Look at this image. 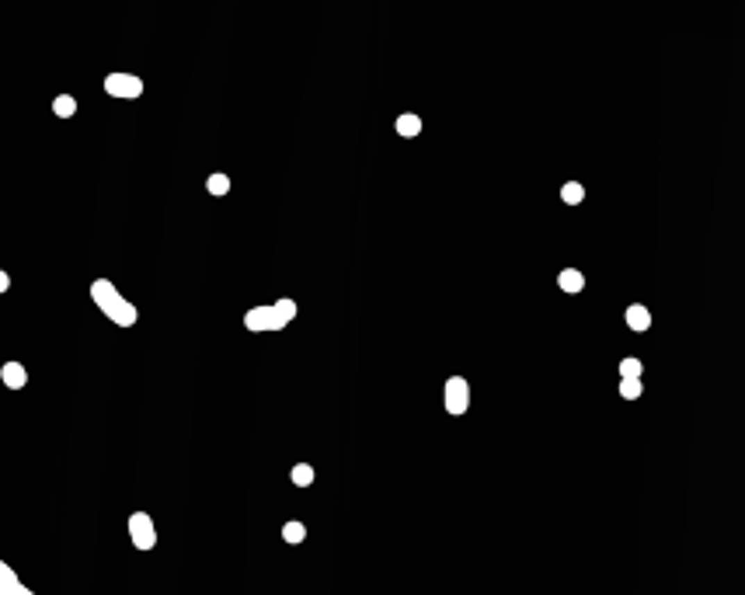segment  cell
I'll return each mask as SVG.
<instances>
[{"label":"cell","mask_w":745,"mask_h":595,"mask_svg":"<svg viewBox=\"0 0 745 595\" xmlns=\"http://www.w3.org/2000/svg\"><path fill=\"white\" fill-rule=\"evenodd\" d=\"M620 397L623 401H637L641 397V380H620Z\"/></svg>","instance_id":"17"},{"label":"cell","mask_w":745,"mask_h":595,"mask_svg":"<svg viewBox=\"0 0 745 595\" xmlns=\"http://www.w3.org/2000/svg\"><path fill=\"white\" fill-rule=\"evenodd\" d=\"M293 484H296V487L314 484V467H310V463H296V467H293Z\"/></svg>","instance_id":"15"},{"label":"cell","mask_w":745,"mask_h":595,"mask_svg":"<svg viewBox=\"0 0 745 595\" xmlns=\"http://www.w3.org/2000/svg\"><path fill=\"white\" fill-rule=\"evenodd\" d=\"M206 188H209V195H216V199H223V195L230 192V178H226V174H209V181H206Z\"/></svg>","instance_id":"13"},{"label":"cell","mask_w":745,"mask_h":595,"mask_svg":"<svg viewBox=\"0 0 745 595\" xmlns=\"http://www.w3.org/2000/svg\"><path fill=\"white\" fill-rule=\"evenodd\" d=\"M0 595H35V592L22 585V578L11 571V564L0 560Z\"/></svg>","instance_id":"6"},{"label":"cell","mask_w":745,"mask_h":595,"mask_svg":"<svg viewBox=\"0 0 745 595\" xmlns=\"http://www.w3.org/2000/svg\"><path fill=\"white\" fill-rule=\"evenodd\" d=\"M303 536H307V526H303V522H296V519H293V522H286V526H283V539H286V543H300Z\"/></svg>","instance_id":"16"},{"label":"cell","mask_w":745,"mask_h":595,"mask_svg":"<svg viewBox=\"0 0 745 595\" xmlns=\"http://www.w3.org/2000/svg\"><path fill=\"white\" fill-rule=\"evenodd\" d=\"M561 199H564V202H568V206H578V202H582V199H585V188H582V185H578V181H568V185H564V188H561Z\"/></svg>","instance_id":"14"},{"label":"cell","mask_w":745,"mask_h":595,"mask_svg":"<svg viewBox=\"0 0 745 595\" xmlns=\"http://www.w3.org/2000/svg\"><path fill=\"white\" fill-rule=\"evenodd\" d=\"M467 408H470V383L463 376H449L446 380V411L453 418H460V414H467Z\"/></svg>","instance_id":"4"},{"label":"cell","mask_w":745,"mask_h":595,"mask_svg":"<svg viewBox=\"0 0 745 595\" xmlns=\"http://www.w3.org/2000/svg\"><path fill=\"white\" fill-rule=\"evenodd\" d=\"M105 91L112 98H140L143 94V81L136 74H108L105 77Z\"/></svg>","instance_id":"5"},{"label":"cell","mask_w":745,"mask_h":595,"mask_svg":"<svg viewBox=\"0 0 745 595\" xmlns=\"http://www.w3.org/2000/svg\"><path fill=\"white\" fill-rule=\"evenodd\" d=\"M0 380H4V387H11V390H22V387L28 383V373H25L22 362H4V369H0Z\"/></svg>","instance_id":"7"},{"label":"cell","mask_w":745,"mask_h":595,"mask_svg":"<svg viewBox=\"0 0 745 595\" xmlns=\"http://www.w3.org/2000/svg\"><path fill=\"white\" fill-rule=\"evenodd\" d=\"M296 300H276L269 307H251L244 314V328L255 335H269V331H283L293 317H296Z\"/></svg>","instance_id":"2"},{"label":"cell","mask_w":745,"mask_h":595,"mask_svg":"<svg viewBox=\"0 0 745 595\" xmlns=\"http://www.w3.org/2000/svg\"><path fill=\"white\" fill-rule=\"evenodd\" d=\"M8 289H11V275L0 268V292H8Z\"/></svg>","instance_id":"18"},{"label":"cell","mask_w":745,"mask_h":595,"mask_svg":"<svg viewBox=\"0 0 745 595\" xmlns=\"http://www.w3.org/2000/svg\"><path fill=\"white\" fill-rule=\"evenodd\" d=\"M558 285H561L564 292H582V289H585V275H582L578 268H564V271L558 275Z\"/></svg>","instance_id":"10"},{"label":"cell","mask_w":745,"mask_h":595,"mask_svg":"<svg viewBox=\"0 0 745 595\" xmlns=\"http://www.w3.org/2000/svg\"><path fill=\"white\" fill-rule=\"evenodd\" d=\"M641 373H644L641 359H634V355L620 359V380H641Z\"/></svg>","instance_id":"12"},{"label":"cell","mask_w":745,"mask_h":595,"mask_svg":"<svg viewBox=\"0 0 745 595\" xmlns=\"http://www.w3.org/2000/svg\"><path fill=\"white\" fill-rule=\"evenodd\" d=\"M627 328L630 331H648L651 328V310L644 303H630L627 307Z\"/></svg>","instance_id":"8"},{"label":"cell","mask_w":745,"mask_h":595,"mask_svg":"<svg viewBox=\"0 0 745 595\" xmlns=\"http://www.w3.org/2000/svg\"><path fill=\"white\" fill-rule=\"evenodd\" d=\"M394 129H397V136H404V140H415V136L421 133V119H418L415 112H404V115L394 122Z\"/></svg>","instance_id":"9"},{"label":"cell","mask_w":745,"mask_h":595,"mask_svg":"<svg viewBox=\"0 0 745 595\" xmlns=\"http://www.w3.org/2000/svg\"><path fill=\"white\" fill-rule=\"evenodd\" d=\"M53 112H56L60 119H70V115H77V98H74V94H60V98L53 101Z\"/></svg>","instance_id":"11"},{"label":"cell","mask_w":745,"mask_h":595,"mask_svg":"<svg viewBox=\"0 0 745 595\" xmlns=\"http://www.w3.org/2000/svg\"><path fill=\"white\" fill-rule=\"evenodd\" d=\"M129 539H133L136 550H153L157 546V529H153V519L147 512L129 515Z\"/></svg>","instance_id":"3"},{"label":"cell","mask_w":745,"mask_h":595,"mask_svg":"<svg viewBox=\"0 0 745 595\" xmlns=\"http://www.w3.org/2000/svg\"><path fill=\"white\" fill-rule=\"evenodd\" d=\"M91 300H94V307H98L112 324H119V328H133V324L140 321V310L126 300V296H122L108 278H94V282H91Z\"/></svg>","instance_id":"1"}]
</instances>
